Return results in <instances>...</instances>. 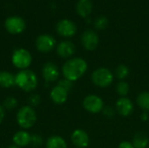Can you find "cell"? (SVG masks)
<instances>
[{"mask_svg":"<svg viewBox=\"0 0 149 148\" xmlns=\"http://www.w3.org/2000/svg\"><path fill=\"white\" fill-rule=\"evenodd\" d=\"M107 24H108V19H107V17H106L104 16L97 17L94 21V26L98 30L105 29L107 26Z\"/></svg>","mask_w":149,"mask_h":148,"instance_id":"obj_24","label":"cell"},{"mask_svg":"<svg viewBox=\"0 0 149 148\" xmlns=\"http://www.w3.org/2000/svg\"><path fill=\"white\" fill-rule=\"evenodd\" d=\"M46 148H67V145L63 138L52 136L46 141Z\"/></svg>","mask_w":149,"mask_h":148,"instance_id":"obj_20","label":"cell"},{"mask_svg":"<svg viewBox=\"0 0 149 148\" xmlns=\"http://www.w3.org/2000/svg\"><path fill=\"white\" fill-rule=\"evenodd\" d=\"M102 112H103V114H104L106 117H107V118H112V117H113V115H114V110H113V108L111 107V106L103 107Z\"/></svg>","mask_w":149,"mask_h":148,"instance_id":"obj_29","label":"cell"},{"mask_svg":"<svg viewBox=\"0 0 149 148\" xmlns=\"http://www.w3.org/2000/svg\"><path fill=\"white\" fill-rule=\"evenodd\" d=\"M116 110L120 115L127 117V116H129L133 113L134 105L129 99L123 97V98H120L117 100Z\"/></svg>","mask_w":149,"mask_h":148,"instance_id":"obj_13","label":"cell"},{"mask_svg":"<svg viewBox=\"0 0 149 148\" xmlns=\"http://www.w3.org/2000/svg\"><path fill=\"white\" fill-rule=\"evenodd\" d=\"M31 136L29 134V133L25 131H19L14 134L13 142L15 143V146L18 147H26L27 145L31 144Z\"/></svg>","mask_w":149,"mask_h":148,"instance_id":"obj_17","label":"cell"},{"mask_svg":"<svg viewBox=\"0 0 149 148\" xmlns=\"http://www.w3.org/2000/svg\"><path fill=\"white\" fill-rule=\"evenodd\" d=\"M56 31L60 36L65 38H70L74 36L77 32V26L72 21L68 19H63L57 24Z\"/></svg>","mask_w":149,"mask_h":148,"instance_id":"obj_8","label":"cell"},{"mask_svg":"<svg viewBox=\"0 0 149 148\" xmlns=\"http://www.w3.org/2000/svg\"><path fill=\"white\" fill-rule=\"evenodd\" d=\"M83 106L89 113H98L103 110L104 103H103V100L99 96L88 95L84 99Z\"/></svg>","mask_w":149,"mask_h":148,"instance_id":"obj_7","label":"cell"},{"mask_svg":"<svg viewBox=\"0 0 149 148\" xmlns=\"http://www.w3.org/2000/svg\"><path fill=\"white\" fill-rule=\"evenodd\" d=\"M15 85L24 92H31L38 85V78L31 70H22L15 76Z\"/></svg>","mask_w":149,"mask_h":148,"instance_id":"obj_2","label":"cell"},{"mask_svg":"<svg viewBox=\"0 0 149 148\" xmlns=\"http://www.w3.org/2000/svg\"><path fill=\"white\" fill-rule=\"evenodd\" d=\"M87 70L86 62L80 58H73L67 60L63 67L62 72L65 79L70 81H76L80 79Z\"/></svg>","mask_w":149,"mask_h":148,"instance_id":"obj_1","label":"cell"},{"mask_svg":"<svg viewBox=\"0 0 149 148\" xmlns=\"http://www.w3.org/2000/svg\"><path fill=\"white\" fill-rule=\"evenodd\" d=\"M77 13L82 17H88L92 10H93V3L91 0H79L76 6Z\"/></svg>","mask_w":149,"mask_h":148,"instance_id":"obj_16","label":"cell"},{"mask_svg":"<svg viewBox=\"0 0 149 148\" xmlns=\"http://www.w3.org/2000/svg\"><path fill=\"white\" fill-rule=\"evenodd\" d=\"M17 124L24 129L31 128L37 121V114L32 107L24 106L19 109L17 114Z\"/></svg>","mask_w":149,"mask_h":148,"instance_id":"obj_3","label":"cell"},{"mask_svg":"<svg viewBox=\"0 0 149 148\" xmlns=\"http://www.w3.org/2000/svg\"><path fill=\"white\" fill-rule=\"evenodd\" d=\"M129 74V69L125 65H120L117 66L115 70V75L119 79H126Z\"/></svg>","mask_w":149,"mask_h":148,"instance_id":"obj_22","label":"cell"},{"mask_svg":"<svg viewBox=\"0 0 149 148\" xmlns=\"http://www.w3.org/2000/svg\"><path fill=\"white\" fill-rule=\"evenodd\" d=\"M4 115H5V113H4V109H3V107L2 106H0V124H1L2 121L3 120Z\"/></svg>","mask_w":149,"mask_h":148,"instance_id":"obj_31","label":"cell"},{"mask_svg":"<svg viewBox=\"0 0 149 148\" xmlns=\"http://www.w3.org/2000/svg\"><path fill=\"white\" fill-rule=\"evenodd\" d=\"M42 76L46 82H54L59 76L58 66L52 62L45 64L42 68Z\"/></svg>","mask_w":149,"mask_h":148,"instance_id":"obj_11","label":"cell"},{"mask_svg":"<svg viewBox=\"0 0 149 148\" xmlns=\"http://www.w3.org/2000/svg\"><path fill=\"white\" fill-rule=\"evenodd\" d=\"M56 44L55 38L47 34L40 35L37 38L36 40V46L37 49L41 52H49L51 51Z\"/></svg>","mask_w":149,"mask_h":148,"instance_id":"obj_9","label":"cell"},{"mask_svg":"<svg viewBox=\"0 0 149 148\" xmlns=\"http://www.w3.org/2000/svg\"><path fill=\"white\" fill-rule=\"evenodd\" d=\"M72 141L75 147L79 148L86 147L89 144V136L84 130L77 129L72 134Z\"/></svg>","mask_w":149,"mask_h":148,"instance_id":"obj_12","label":"cell"},{"mask_svg":"<svg viewBox=\"0 0 149 148\" xmlns=\"http://www.w3.org/2000/svg\"><path fill=\"white\" fill-rule=\"evenodd\" d=\"M137 104L146 113L149 112V92H143L137 97Z\"/></svg>","mask_w":149,"mask_h":148,"instance_id":"obj_21","label":"cell"},{"mask_svg":"<svg viewBox=\"0 0 149 148\" xmlns=\"http://www.w3.org/2000/svg\"><path fill=\"white\" fill-rule=\"evenodd\" d=\"M141 120H142L143 121L148 120V113H142V114H141Z\"/></svg>","mask_w":149,"mask_h":148,"instance_id":"obj_32","label":"cell"},{"mask_svg":"<svg viewBox=\"0 0 149 148\" xmlns=\"http://www.w3.org/2000/svg\"><path fill=\"white\" fill-rule=\"evenodd\" d=\"M148 148H149V147H148Z\"/></svg>","mask_w":149,"mask_h":148,"instance_id":"obj_34","label":"cell"},{"mask_svg":"<svg viewBox=\"0 0 149 148\" xmlns=\"http://www.w3.org/2000/svg\"><path fill=\"white\" fill-rule=\"evenodd\" d=\"M58 85L61 86L62 88H64L65 91H67V92H69V91H70V90L72 89V82L70 81V80H68V79H65L60 80V81L58 82Z\"/></svg>","mask_w":149,"mask_h":148,"instance_id":"obj_26","label":"cell"},{"mask_svg":"<svg viewBox=\"0 0 149 148\" xmlns=\"http://www.w3.org/2000/svg\"><path fill=\"white\" fill-rule=\"evenodd\" d=\"M8 148H20V147H17V146H10V147H9Z\"/></svg>","mask_w":149,"mask_h":148,"instance_id":"obj_33","label":"cell"},{"mask_svg":"<svg viewBox=\"0 0 149 148\" xmlns=\"http://www.w3.org/2000/svg\"><path fill=\"white\" fill-rule=\"evenodd\" d=\"M4 27L10 34H19L25 29V22L20 17L12 16L6 18L4 22Z\"/></svg>","mask_w":149,"mask_h":148,"instance_id":"obj_6","label":"cell"},{"mask_svg":"<svg viewBox=\"0 0 149 148\" xmlns=\"http://www.w3.org/2000/svg\"><path fill=\"white\" fill-rule=\"evenodd\" d=\"M51 99L56 104H63L66 101L68 97V92L65 91L59 85H57L52 88L51 92Z\"/></svg>","mask_w":149,"mask_h":148,"instance_id":"obj_15","label":"cell"},{"mask_svg":"<svg viewBox=\"0 0 149 148\" xmlns=\"http://www.w3.org/2000/svg\"><path fill=\"white\" fill-rule=\"evenodd\" d=\"M31 144L33 147H39V146L42 144V138H41L40 136L37 135V134L32 135L31 138Z\"/></svg>","mask_w":149,"mask_h":148,"instance_id":"obj_28","label":"cell"},{"mask_svg":"<svg viewBox=\"0 0 149 148\" xmlns=\"http://www.w3.org/2000/svg\"><path fill=\"white\" fill-rule=\"evenodd\" d=\"M17 106V100L14 97H8L3 101V107L7 110H12Z\"/></svg>","mask_w":149,"mask_h":148,"instance_id":"obj_25","label":"cell"},{"mask_svg":"<svg viewBox=\"0 0 149 148\" xmlns=\"http://www.w3.org/2000/svg\"><path fill=\"white\" fill-rule=\"evenodd\" d=\"M149 140L148 136L144 133H138L134 135L133 139V146L134 148H146L148 147Z\"/></svg>","mask_w":149,"mask_h":148,"instance_id":"obj_19","label":"cell"},{"mask_svg":"<svg viewBox=\"0 0 149 148\" xmlns=\"http://www.w3.org/2000/svg\"><path fill=\"white\" fill-rule=\"evenodd\" d=\"M11 61L15 67L25 70L31 64V55L25 49H17L13 52Z\"/></svg>","mask_w":149,"mask_h":148,"instance_id":"obj_5","label":"cell"},{"mask_svg":"<svg viewBox=\"0 0 149 148\" xmlns=\"http://www.w3.org/2000/svg\"><path fill=\"white\" fill-rule=\"evenodd\" d=\"M119 148H134V147L128 141H123L119 145Z\"/></svg>","mask_w":149,"mask_h":148,"instance_id":"obj_30","label":"cell"},{"mask_svg":"<svg viewBox=\"0 0 149 148\" xmlns=\"http://www.w3.org/2000/svg\"><path fill=\"white\" fill-rule=\"evenodd\" d=\"M99 36L93 30H86L81 37V42L85 49L87 51H93L99 44Z\"/></svg>","mask_w":149,"mask_h":148,"instance_id":"obj_10","label":"cell"},{"mask_svg":"<svg viewBox=\"0 0 149 148\" xmlns=\"http://www.w3.org/2000/svg\"><path fill=\"white\" fill-rule=\"evenodd\" d=\"M40 101H41V98L38 94H32L29 98V103L32 106H37L40 103Z\"/></svg>","mask_w":149,"mask_h":148,"instance_id":"obj_27","label":"cell"},{"mask_svg":"<svg viewBox=\"0 0 149 148\" xmlns=\"http://www.w3.org/2000/svg\"><path fill=\"white\" fill-rule=\"evenodd\" d=\"M75 52V46L70 41H62L57 46V53L63 58H67L72 56Z\"/></svg>","mask_w":149,"mask_h":148,"instance_id":"obj_14","label":"cell"},{"mask_svg":"<svg viewBox=\"0 0 149 148\" xmlns=\"http://www.w3.org/2000/svg\"><path fill=\"white\" fill-rule=\"evenodd\" d=\"M93 84L99 87H107L113 81V75L107 68H98L92 73Z\"/></svg>","mask_w":149,"mask_h":148,"instance_id":"obj_4","label":"cell"},{"mask_svg":"<svg viewBox=\"0 0 149 148\" xmlns=\"http://www.w3.org/2000/svg\"><path fill=\"white\" fill-rule=\"evenodd\" d=\"M15 85V76L8 72H0V86L4 88L11 87Z\"/></svg>","mask_w":149,"mask_h":148,"instance_id":"obj_18","label":"cell"},{"mask_svg":"<svg viewBox=\"0 0 149 148\" xmlns=\"http://www.w3.org/2000/svg\"><path fill=\"white\" fill-rule=\"evenodd\" d=\"M116 91L121 98L126 97L129 92V85L125 81H120L117 84Z\"/></svg>","mask_w":149,"mask_h":148,"instance_id":"obj_23","label":"cell"}]
</instances>
